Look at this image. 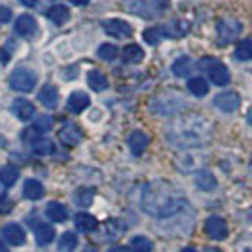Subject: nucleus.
Listing matches in <instances>:
<instances>
[{
  "instance_id": "nucleus-1",
  "label": "nucleus",
  "mask_w": 252,
  "mask_h": 252,
  "mask_svg": "<svg viewBox=\"0 0 252 252\" xmlns=\"http://www.w3.org/2000/svg\"><path fill=\"white\" fill-rule=\"evenodd\" d=\"M184 203L186 201L182 193L167 180H156L152 184H146L140 197L142 211L154 218H169L177 215Z\"/></svg>"
},
{
  "instance_id": "nucleus-2",
  "label": "nucleus",
  "mask_w": 252,
  "mask_h": 252,
  "mask_svg": "<svg viewBox=\"0 0 252 252\" xmlns=\"http://www.w3.org/2000/svg\"><path fill=\"white\" fill-rule=\"evenodd\" d=\"M165 137L171 144L180 148L203 146L213 137V126L207 122L205 116L186 114V116H178L177 120H173L167 126Z\"/></svg>"
},
{
  "instance_id": "nucleus-3",
  "label": "nucleus",
  "mask_w": 252,
  "mask_h": 252,
  "mask_svg": "<svg viewBox=\"0 0 252 252\" xmlns=\"http://www.w3.org/2000/svg\"><path fill=\"white\" fill-rule=\"evenodd\" d=\"M150 108L156 114H161V116H171V114H178L180 110L186 108V99L178 93H161L158 97H154L150 102Z\"/></svg>"
},
{
  "instance_id": "nucleus-4",
  "label": "nucleus",
  "mask_w": 252,
  "mask_h": 252,
  "mask_svg": "<svg viewBox=\"0 0 252 252\" xmlns=\"http://www.w3.org/2000/svg\"><path fill=\"white\" fill-rule=\"evenodd\" d=\"M124 6L129 12L137 13L139 17L150 19L159 12H163L169 6V0H124Z\"/></svg>"
},
{
  "instance_id": "nucleus-5",
  "label": "nucleus",
  "mask_w": 252,
  "mask_h": 252,
  "mask_svg": "<svg viewBox=\"0 0 252 252\" xmlns=\"http://www.w3.org/2000/svg\"><path fill=\"white\" fill-rule=\"evenodd\" d=\"M36 86V74L29 68H17L13 70L10 76V88L13 91H21V93H29Z\"/></svg>"
},
{
  "instance_id": "nucleus-6",
  "label": "nucleus",
  "mask_w": 252,
  "mask_h": 252,
  "mask_svg": "<svg viewBox=\"0 0 252 252\" xmlns=\"http://www.w3.org/2000/svg\"><path fill=\"white\" fill-rule=\"evenodd\" d=\"M243 31V25H241L237 19H220L218 25H216V34H218V44L220 46H226L229 42H233L235 38L239 36V32Z\"/></svg>"
},
{
  "instance_id": "nucleus-7",
  "label": "nucleus",
  "mask_w": 252,
  "mask_h": 252,
  "mask_svg": "<svg viewBox=\"0 0 252 252\" xmlns=\"http://www.w3.org/2000/svg\"><path fill=\"white\" fill-rule=\"evenodd\" d=\"M241 104V97L239 93L235 91H224V93H218L215 97V106L220 110V112L231 114L239 108Z\"/></svg>"
},
{
  "instance_id": "nucleus-8",
  "label": "nucleus",
  "mask_w": 252,
  "mask_h": 252,
  "mask_svg": "<svg viewBox=\"0 0 252 252\" xmlns=\"http://www.w3.org/2000/svg\"><path fill=\"white\" fill-rule=\"evenodd\" d=\"M205 231L211 239L222 241L227 237V224L224 218L220 216H211L207 222H205Z\"/></svg>"
},
{
  "instance_id": "nucleus-9",
  "label": "nucleus",
  "mask_w": 252,
  "mask_h": 252,
  "mask_svg": "<svg viewBox=\"0 0 252 252\" xmlns=\"http://www.w3.org/2000/svg\"><path fill=\"white\" fill-rule=\"evenodd\" d=\"M102 29L110 36H116V38H127L133 34L131 25L127 21H124V19H106V21H102Z\"/></svg>"
},
{
  "instance_id": "nucleus-10",
  "label": "nucleus",
  "mask_w": 252,
  "mask_h": 252,
  "mask_svg": "<svg viewBox=\"0 0 252 252\" xmlns=\"http://www.w3.org/2000/svg\"><path fill=\"white\" fill-rule=\"evenodd\" d=\"M207 74L211 78V82L216 86H227L229 84V70L226 68V64L220 63L218 59H215V63L209 66Z\"/></svg>"
},
{
  "instance_id": "nucleus-11",
  "label": "nucleus",
  "mask_w": 252,
  "mask_h": 252,
  "mask_svg": "<svg viewBox=\"0 0 252 252\" xmlns=\"http://www.w3.org/2000/svg\"><path fill=\"white\" fill-rule=\"evenodd\" d=\"M12 112L17 120H21V122H29V120L36 114V108H34V104H32V102L27 101V99H15L13 104H12Z\"/></svg>"
},
{
  "instance_id": "nucleus-12",
  "label": "nucleus",
  "mask_w": 252,
  "mask_h": 252,
  "mask_svg": "<svg viewBox=\"0 0 252 252\" xmlns=\"http://www.w3.org/2000/svg\"><path fill=\"white\" fill-rule=\"evenodd\" d=\"M36 29H38V23L32 15H21V17H17V21H15V32L25 38L34 36V34H36Z\"/></svg>"
},
{
  "instance_id": "nucleus-13",
  "label": "nucleus",
  "mask_w": 252,
  "mask_h": 252,
  "mask_svg": "<svg viewBox=\"0 0 252 252\" xmlns=\"http://www.w3.org/2000/svg\"><path fill=\"white\" fill-rule=\"evenodd\" d=\"M82 137H84L82 129L78 126H74V124H66V126L59 131V139H61V142L66 144V146H76V144L82 140Z\"/></svg>"
},
{
  "instance_id": "nucleus-14",
  "label": "nucleus",
  "mask_w": 252,
  "mask_h": 252,
  "mask_svg": "<svg viewBox=\"0 0 252 252\" xmlns=\"http://www.w3.org/2000/svg\"><path fill=\"white\" fill-rule=\"evenodd\" d=\"M2 235L13 247H19V245L25 243V231H23V227L19 226V224H8V226H4Z\"/></svg>"
},
{
  "instance_id": "nucleus-15",
  "label": "nucleus",
  "mask_w": 252,
  "mask_h": 252,
  "mask_svg": "<svg viewBox=\"0 0 252 252\" xmlns=\"http://www.w3.org/2000/svg\"><path fill=\"white\" fill-rule=\"evenodd\" d=\"M89 104H91L89 95L82 93V91H76V93H72V95L68 97V101H66V108H68L70 112L80 114V112H84Z\"/></svg>"
},
{
  "instance_id": "nucleus-16",
  "label": "nucleus",
  "mask_w": 252,
  "mask_h": 252,
  "mask_svg": "<svg viewBox=\"0 0 252 252\" xmlns=\"http://www.w3.org/2000/svg\"><path fill=\"white\" fill-rule=\"evenodd\" d=\"M148 142H150V139H148V135L144 131H133L129 135V148L133 152V156H140L142 152L146 150Z\"/></svg>"
},
{
  "instance_id": "nucleus-17",
  "label": "nucleus",
  "mask_w": 252,
  "mask_h": 252,
  "mask_svg": "<svg viewBox=\"0 0 252 252\" xmlns=\"http://www.w3.org/2000/svg\"><path fill=\"white\" fill-rule=\"evenodd\" d=\"M74 226L78 231H84V233L95 231L97 229V218L88 215V213H80V215L74 216Z\"/></svg>"
},
{
  "instance_id": "nucleus-18",
  "label": "nucleus",
  "mask_w": 252,
  "mask_h": 252,
  "mask_svg": "<svg viewBox=\"0 0 252 252\" xmlns=\"http://www.w3.org/2000/svg\"><path fill=\"white\" fill-rule=\"evenodd\" d=\"M23 195L31 201H38L42 195H44V186L40 184V180H34V178H29L23 186Z\"/></svg>"
},
{
  "instance_id": "nucleus-19",
  "label": "nucleus",
  "mask_w": 252,
  "mask_h": 252,
  "mask_svg": "<svg viewBox=\"0 0 252 252\" xmlns=\"http://www.w3.org/2000/svg\"><path fill=\"white\" fill-rule=\"evenodd\" d=\"M46 215L50 220L53 222H64L68 218V211L64 207L63 203H57V201H51L48 207H46Z\"/></svg>"
},
{
  "instance_id": "nucleus-20",
  "label": "nucleus",
  "mask_w": 252,
  "mask_h": 252,
  "mask_svg": "<svg viewBox=\"0 0 252 252\" xmlns=\"http://www.w3.org/2000/svg\"><path fill=\"white\" fill-rule=\"evenodd\" d=\"M191 68H193V63L188 55H180L177 61L173 63V74L178 76V78H186L188 74H191Z\"/></svg>"
},
{
  "instance_id": "nucleus-21",
  "label": "nucleus",
  "mask_w": 252,
  "mask_h": 252,
  "mask_svg": "<svg viewBox=\"0 0 252 252\" xmlns=\"http://www.w3.org/2000/svg\"><path fill=\"white\" fill-rule=\"evenodd\" d=\"M48 17H50L55 25H63V23L68 21L70 13H68V8H66V6H63V4H55V6H51L50 10H48Z\"/></svg>"
},
{
  "instance_id": "nucleus-22",
  "label": "nucleus",
  "mask_w": 252,
  "mask_h": 252,
  "mask_svg": "<svg viewBox=\"0 0 252 252\" xmlns=\"http://www.w3.org/2000/svg\"><path fill=\"white\" fill-rule=\"evenodd\" d=\"M38 101L42 102L44 106H48V108H53L57 104V89L50 86V84L44 86V88L40 89V93H38Z\"/></svg>"
},
{
  "instance_id": "nucleus-23",
  "label": "nucleus",
  "mask_w": 252,
  "mask_h": 252,
  "mask_svg": "<svg viewBox=\"0 0 252 252\" xmlns=\"http://www.w3.org/2000/svg\"><path fill=\"white\" fill-rule=\"evenodd\" d=\"M88 84L93 91H104V89L108 88V80H106V76L102 74V72H99V70H89Z\"/></svg>"
},
{
  "instance_id": "nucleus-24",
  "label": "nucleus",
  "mask_w": 252,
  "mask_h": 252,
  "mask_svg": "<svg viewBox=\"0 0 252 252\" xmlns=\"http://www.w3.org/2000/svg\"><path fill=\"white\" fill-rule=\"evenodd\" d=\"M122 57H124L126 63H140V61L144 59V51H142V48L137 46V44H129V46L124 48Z\"/></svg>"
},
{
  "instance_id": "nucleus-25",
  "label": "nucleus",
  "mask_w": 252,
  "mask_h": 252,
  "mask_svg": "<svg viewBox=\"0 0 252 252\" xmlns=\"http://www.w3.org/2000/svg\"><path fill=\"white\" fill-rule=\"evenodd\" d=\"M31 146H32V152L38 156H50L55 150V144L48 137H38L34 142H31Z\"/></svg>"
},
{
  "instance_id": "nucleus-26",
  "label": "nucleus",
  "mask_w": 252,
  "mask_h": 252,
  "mask_svg": "<svg viewBox=\"0 0 252 252\" xmlns=\"http://www.w3.org/2000/svg\"><path fill=\"white\" fill-rule=\"evenodd\" d=\"M17 178H19V169L17 167H13V165H6V167H2L0 169V182L4 184V186H13L15 182H17Z\"/></svg>"
},
{
  "instance_id": "nucleus-27",
  "label": "nucleus",
  "mask_w": 252,
  "mask_h": 252,
  "mask_svg": "<svg viewBox=\"0 0 252 252\" xmlns=\"http://www.w3.org/2000/svg\"><path fill=\"white\" fill-rule=\"evenodd\" d=\"M34 235H36L38 245H50L55 237V229L48 224H38L36 229H34Z\"/></svg>"
},
{
  "instance_id": "nucleus-28",
  "label": "nucleus",
  "mask_w": 252,
  "mask_h": 252,
  "mask_svg": "<svg viewBox=\"0 0 252 252\" xmlns=\"http://www.w3.org/2000/svg\"><path fill=\"white\" fill-rule=\"evenodd\" d=\"M195 184H197V188L205 189V191H211V189L216 188V178L209 171H199L195 175Z\"/></svg>"
},
{
  "instance_id": "nucleus-29",
  "label": "nucleus",
  "mask_w": 252,
  "mask_h": 252,
  "mask_svg": "<svg viewBox=\"0 0 252 252\" xmlns=\"http://www.w3.org/2000/svg\"><path fill=\"white\" fill-rule=\"evenodd\" d=\"M76 247H78V237H76V233L66 231V233L61 235V239H59L57 251L59 252H74Z\"/></svg>"
},
{
  "instance_id": "nucleus-30",
  "label": "nucleus",
  "mask_w": 252,
  "mask_h": 252,
  "mask_svg": "<svg viewBox=\"0 0 252 252\" xmlns=\"http://www.w3.org/2000/svg\"><path fill=\"white\" fill-rule=\"evenodd\" d=\"M93 197H95V189H93V188H80V189H76L74 199H76V203H78L80 207H84V209H88L89 205L93 203Z\"/></svg>"
},
{
  "instance_id": "nucleus-31",
  "label": "nucleus",
  "mask_w": 252,
  "mask_h": 252,
  "mask_svg": "<svg viewBox=\"0 0 252 252\" xmlns=\"http://www.w3.org/2000/svg\"><path fill=\"white\" fill-rule=\"evenodd\" d=\"M188 89L191 95H195V97H203V95H207V91H209V84L203 80V78H191L188 82Z\"/></svg>"
},
{
  "instance_id": "nucleus-32",
  "label": "nucleus",
  "mask_w": 252,
  "mask_h": 252,
  "mask_svg": "<svg viewBox=\"0 0 252 252\" xmlns=\"http://www.w3.org/2000/svg\"><path fill=\"white\" fill-rule=\"evenodd\" d=\"M235 59L237 61H251L252 59V40H241L235 48Z\"/></svg>"
},
{
  "instance_id": "nucleus-33",
  "label": "nucleus",
  "mask_w": 252,
  "mask_h": 252,
  "mask_svg": "<svg viewBox=\"0 0 252 252\" xmlns=\"http://www.w3.org/2000/svg\"><path fill=\"white\" fill-rule=\"evenodd\" d=\"M142 38H144L146 44L158 46V44L161 42V38H163V31H161V27H152V29H146V31H144Z\"/></svg>"
},
{
  "instance_id": "nucleus-34",
  "label": "nucleus",
  "mask_w": 252,
  "mask_h": 252,
  "mask_svg": "<svg viewBox=\"0 0 252 252\" xmlns=\"http://www.w3.org/2000/svg\"><path fill=\"white\" fill-rule=\"evenodd\" d=\"M131 252H152V241L146 237H133L131 239Z\"/></svg>"
},
{
  "instance_id": "nucleus-35",
  "label": "nucleus",
  "mask_w": 252,
  "mask_h": 252,
  "mask_svg": "<svg viewBox=\"0 0 252 252\" xmlns=\"http://www.w3.org/2000/svg\"><path fill=\"white\" fill-rule=\"evenodd\" d=\"M97 55L101 57L102 61H112L118 57V48L114 44H102L101 48L97 50Z\"/></svg>"
},
{
  "instance_id": "nucleus-36",
  "label": "nucleus",
  "mask_w": 252,
  "mask_h": 252,
  "mask_svg": "<svg viewBox=\"0 0 252 252\" xmlns=\"http://www.w3.org/2000/svg\"><path fill=\"white\" fill-rule=\"evenodd\" d=\"M42 133V131H50L51 127H53V118L51 116H40L36 120V126H34Z\"/></svg>"
},
{
  "instance_id": "nucleus-37",
  "label": "nucleus",
  "mask_w": 252,
  "mask_h": 252,
  "mask_svg": "<svg viewBox=\"0 0 252 252\" xmlns=\"http://www.w3.org/2000/svg\"><path fill=\"white\" fill-rule=\"evenodd\" d=\"M13 209V201L6 195V193H0V215H8Z\"/></svg>"
},
{
  "instance_id": "nucleus-38",
  "label": "nucleus",
  "mask_w": 252,
  "mask_h": 252,
  "mask_svg": "<svg viewBox=\"0 0 252 252\" xmlns=\"http://www.w3.org/2000/svg\"><path fill=\"white\" fill-rule=\"evenodd\" d=\"M12 19V10L8 6H0V25L2 23H8Z\"/></svg>"
},
{
  "instance_id": "nucleus-39",
  "label": "nucleus",
  "mask_w": 252,
  "mask_h": 252,
  "mask_svg": "<svg viewBox=\"0 0 252 252\" xmlns=\"http://www.w3.org/2000/svg\"><path fill=\"white\" fill-rule=\"evenodd\" d=\"M19 2H21V4H23V6H29V8H32V6H34V4H36L38 0H19Z\"/></svg>"
},
{
  "instance_id": "nucleus-40",
  "label": "nucleus",
  "mask_w": 252,
  "mask_h": 252,
  "mask_svg": "<svg viewBox=\"0 0 252 252\" xmlns=\"http://www.w3.org/2000/svg\"><path fill=\"white\" fill-rule=\"evenodd\" d=\"M110 252H129V249H126V247H112Z\"/></svg>"
},
{
  "instance_id": "nucleus-41",
  "label": "nucleus",
  "mask_w": 252,
  "mask_h": 252,
  "mask_svg": "<svg viewBox=\"0 0 252 252\" xmlns=\"http://www.w3.org/2000/svg\"><path fill=\"white\" fill-rule=\"evenodd\" d=\"M72 4H76V6H86V4H89V0H70Z\"/></svg>"
},
{
  "instance_id": "nucleus-42",
  "label": "nucleus",
  "mask_w": 252,
  "mask_h": 252,
  "mask_svg": "<svg viewBox=\"0 0 252 252\" xmlns=\"http://www.w3.org/2000/svg\"><path fill=\"white\" fill-rule=\"evenodd\" d=\"M247 122H249V126H252V106L249 108V112H247Z\"/></svg>"
},
{
  "instance_id": "nucleus-43",
  "label": "nucleus",
  "mask_w": 252,
  "mask_h": 252,
  "mask_svg": "<svg viewBox=\"0 0 252 252\" xmlns=\"http://www.w3.org/2000/svg\"><path fill=\"white\" fill-rule=\"evenodd\" d=\"M180 252H197L195 249H191V247H186V249H182Z\"/></svg>"
},
{
  "instance_id": "nucleus-44",
  "label": "nucleus",
  "mask_w": 252,
  "mask_h": 252,
  "mask_svg": "<svg viewBox=\"0 0 252 252\" xmlns=\"http://www.w3.org/2000/svg\"><path fill=\"white\" fill-rule=\"evenodd\" d=\"M0 252H8V249H6V245H4V243H0Z\"/></svg>"
},
{
  "instance_id": "nucleus-45",
  "label": "nucleus",
  "mask_w": 252,
  "mask_h": 252,
  "mask_svg": "<svg viewBox=\"0 0 252 252\" xmlns=\"http://www.w3.org/2000/svg\"><path fill=\"white\" fill-rule=\"evenodd\" d=\"M205 252H220V251H218V249H207Z\"/></svg>"
},
{
  "instance_id": "nucleus-46",
  "label": "nucleus",
  "mask_w": 252,
  "mask_h": 252,
  "mask_svg": "<svg viewBox=\"0 0 252 252\" xmlns=\"http://www.w3.org/2000/svg\"><path fill=\"white\" fill-rule=\"evenodd\" d=\"M84 252H97V251H95V249H86Z\"/></svg>"
},
{
  "instance_id": "nucleus-47",
  "label": "nucleus",
  "mask_w": 252,
  "mask_h": 252,
  "mask_svg": "<svg viewBox=\"0 0 252 252\" xmlns=\"http://www.w3.org/2000/svg\"><path fill=\"white\" fill-rule=\"evenodd\" d=\"M251 165H252V163H251Z\"/></svg>"
}]
</instances>
